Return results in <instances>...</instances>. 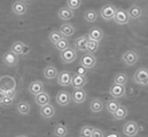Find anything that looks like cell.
Returning a JSON list of instances; mask_svg holds the SVG:
<instances>
[{"label": "cell", "mask_w": 148, "mask_h": 137, "mask_svg": "<svg viewBox=\"0 0 148 137\" xmlns=\"http://www.w3.org/2000/svg\"><path fill=\"white\" fill-rule=\"evenodd\" d=\"M134 82L140 85L147 86L148 84V70L146 67L138 68L134 76Z\"/></svg>", "instance_id": "6da1fadb"}, {"label": "cell", "mask_w": 148, "mask_h": 137, "mask_svg": "<svg viewBox=\"0 0 148 137\" xmlns=\"http://www.w3.org/2000/svg\"><path fill=\"white\" fill-rule=\"evenodd\" d=\"M16 88V81L12 76L4 75L0 78V91L4 92L9 89Z\"/></svg>", "instance_id": "7a4b0ae2"}, {"label": "cell", "mask_w": 148, "mask_h": 137, "mask_svg": "<svg viewBox=\"0 0 148 137\" xmlns=\"http://www.w3.org/2000/svg\"><path fill=\"white\" fill-rule=\"evenodd\" d=\"M77 52H75L73 48H71L69 47L68 48L64 49L60 53V58L64 63H73V61H75V59H77Z\"/></svg>", "instance_id": "3957f363"}, {"label": "cell", "mask_w": 148, "mask_h": 137, "mask_svg": "<svg viewBox=\"0 0 148 137\" xmlns=\"http://www.w3.org/2000/svg\"><path fill=\"white\" fill-rule=\"evenodd\" d=\"M123 133L126 136H135L138 133V125L134 121H128L123 127Z\"/></svg>", "instance_id": "277c9868"}, {"label": "cell", "mask_w": 148, "mask_h": 137, "mask_svg": "<svg viewBox=\"0 0 148 137\" xmlns=\"http://www.w3.org/2000/svg\"><path fill=\"white\" fill-rule=\"evenodd\" d=\"M96 57L90 53H87V54L83 55L81 58V60H80V64L87 69L92 68L96 65Z\"/></svg>", "instance_id": "5b68a950"}, {"label": "cell", "mask_w": 148, "mask_h": 137, "mask_svg": "<svg viewBox=\"0 0 148 137\" xmlns=\"http://www.w3.org/2000/svg\"><path fill=\"white\" fill-rule=\"evenodd\" d=\"M114 20L120 25H125L130 22V17L127 11L123 9H117L114 16Z\"/></svg>", "instance_id": "8992f818"}, {"label": "cell", "mask_w": 148, "mask_h": 137, "mask_svg": "<svg viewBox=\"0 0 148 137\" xmlns=\"http://www.w3.org/2000/svg\"><path fill=\"white\" fill-rule=\"evenodd\" d=\"M117 9L114 6L111 4L105 5L101 9V16L106 20H110L114 19Z\"/></svg>", "instance_id": "52a82bcc"}, {"label": "cell", "mask_w": 148, "mask_h": 137, "mask_svg": "<svg viewBox=\"0 0 148 137\" xmlns=\"http://www.w3.org/2000/svg\"><path fill=\"white\" fill-rule=\"evenodd\" d=\"M73 75L69 71H62L57 75V82L60 86L67 87L70 85Z\"/></svg>", "instance_id": "ba28073f"}, {"label": "cell", "mask_w": 148, "mask_h": 137, "mask_svg": "<svg viewBox=\"0 0 148 137\" xmlns=\"http://www.w3.org/2000/svg\"><path fill=\"white\" fill-rule=\"evenodd\" d=\"M110 93L112 96L116 99L122 98L126 95V87L125 85H120L117 83H114L110 87Z\"/></svg>", "instance_id": "9c48e42d"}, {"label": "cell", "mask_w": 148, "mask_h": 137, "mask_svg": "<svg viewBox=\"0 0 148 137\" xmlns=\"http://www.w3.org/2000/svg\"><path fill=\"white\" fill-rule=\"evenodd\" d=\"M122 61L128 66H133L137 63L138 56L134 51H127L123 54L122 57Z\"/></svg>", "instance_id": "30bf717a"}, {"label": "cell", "mask_w": 148, "mask_h": 137, "mask_svg": "<svg viewBox=\"0 0 148 137\" xmlns=\"http://www.w3.org/2000/svg\"><path fill=\"white\" fill-rule=\"evenodd\" d=\"M87 82H88V79L85 76L74 74L72 76L71 85L73 86V88H83V87L87 83Z\"/></svg>", "instance_id": "8fae6325"}, {"label": "cell", "mask_w": 148, "mask_h": 137, "mask_svg": "<svg viewBox=\"0 0 148 137\" xmlns=\"http://www.w3.org/2000/svg\"><path fill=\"white\" fill-rule=\"evenodd\" d=\"M75 90L72 94V99L74 101V103L77 104H83L86 100V92L83 88H74Z\"/></svg>", "instance_id": "7c38bea8"}, {"label": "cell", "mask_w": 148, "mask_h": 137, "mask_svg": "<svg viewBox=\"0 0 148 137\" xmlns=\"http://www.w3.org/2000/svg\"><path fill=\"white\" fill-rule=\"evenodd\" d=\"M56 101L60 106H66L70 103V94L65 91H60L56 96Z\"/></svg>", "instance_id": "4fadbf2b"}, {"label": "cell", "mask_w": 148, "mask_h": 137, "mask_svg": "<svg viewBox=\"0 0 148 137\" xmlns=\"http://www.w3.org/2000/svg\"><path fill=\"white\" fill-rule=\"evenodd\" d=\"M3 60L5 64H7L9 67H14L18 62L17 55L14 54L11 51L6 52L3 57Z\"/></svg>", "instance_id": "5bb4252c"}, {"label": "cell", "mask_w": 148, "mask_h": 137, "mask_svg": "<svg viewBox=\"0 0 148 137\" xmlns=\"http://www.w3.org/2000/svg\"><path fill=\"white\" fill-rule=\"evenodd\" d=\"M55 108L52 104H48L44 106H41L40 115L44 119H51L55 115Z\"/></svg>", "instance_id": "9a60e30c"}, {"label": "cell", "mask_w": 148, "mask_h": 137, "mask_svg": "<svg viewBox=\"0 0 148 137\" xmlns=\"http://www.w3.org/2000/svg\"><path fill=\"white\" fill-rule=\"evenodd\" d=\"M45 89V85L44 83L40 80H35L32 81L29 85V92L31 94H32L34 96H36L39 93L44 92Z\"/></svg>", "instance_id": "2e32d148"}, {"label": "cell", "mask_w": 148, "mask_h": 137, "mask_svg": "<svg viewBox=\"0 0 148 137\" xmlns=\"http://www.w3.org/2000/svg\"><path fill=\"white\" fill-rule=\"evenodd\" d=\"M88 37H89V39L100 42L103 38V31L99 27H97V26L93 27L89 31V34H88Z\"/></svg>", "instance_id": "e0dca14e"}, {"label": "cell", "mask_w": 148, "mask_h": 137, "mask_svg": "<svg viewBox=\"0 0 148 137\" xmlns=\"http://www.w3.org/2000/svg\"><path fill=\"white\" fill-rule=\"evenodd\" d=\"M88 40H89L88 35H84L82 37H79L74 41V46L79 51L86 52V44H87Z\"/></svg>", "instance_id": "ac0fdd59"}, {"label": "cell", "mask_w": 148, "mask_h": 137, "mask_svg": "<svg viewBox=\"0 0 148 137\" xmlns=\"http://www.w3.org/2000/svg\"><path fill=\"white\" fill-rule=\"evenodd\" d=\"M35 101L38 105L40 106H44L45 104H49L50 102V96L48 93L45 92H42L39 93L36 95V98H35Z\"/></svg>", "instance_id": "d6986e66"}, {"label": "cell", "mask_w": 148, "mask_h": 137, "mask_svg": "<svg viewBox=\"0 0 148 137\" xmlns=\"http://www.w3.org/2000/svg\"><path fill=\"white\" fill-rule=\"evenodd\" d=\"M12 11L16 15H24L27 12V5L25 3H23V2H20V1L15 2L12 6Z\"/></svg>", "instance_id": "ffe728a7"}, {"label": "cell", "mask_w": 148, "mask_h": 137, "mask_svg": "<svg viewBox=\"0 0 148 137\" xmlns=\"http://www.w3.org/2000/svg\"><path fill=\"white\" fill-rule=\"evenodd\" d=\"M58 16L62 20H69L74 16L73 11L69 7L60 8L58 11Z\"/></svg>", "instance_id": "44dd1931"}, {"label": "cell", "mask_w": 148, "mask_h": 137, "mask_svg": "<svg viewBox=\"0 0 148 137\" xmlns=\"http://www.w3.org/2000/svg\"><path fill=\"white\" fill-rule=\"evenodd\" d=\"M128 114V111H127V108L125 107V106H122V105H120L118 109L112 114L114 118L117 120H121V119H123L126 117V115Z\"/></svg>", "instance_id": "7402d4cb"}, {"label": "cell", "mask_w": 148, "mask_h": 137, "mask_svg": "<svg viewBox=\"0 0 148 137\" xmlns=\"http://www.w3.org/2000/svg\"><path fill=\"white\" fill-rule=\"evenodd\" d=\"M60 32L61 33L62 35L65 36V37H70L75 32V29H74L73 26L69 23H64L60 26Z\"/></svg>", "instance_id": "603a6c76"}, {"label": "cell", "mask_w": 148, "mask_h": 137, "mask_svg": "<svg viewBox=\"0 0 148 137\" xmlns=\"http://www.w3.org/2000/svg\"><path fill=\"white\" fill-rule=\"evenodd\" d=\"M127 13H128L130 19H138L142 15V9L137 5H134V6L130 7Z\"/></svg>", "instance_id": "cb8c5ba5"}, {"label": "cell", "mask_w": 148, "mask_h": 137, "mask_svg": "<svg viewBox=\"0 0 148 137\" xmlns=\"http://www.w3.org/2000/svg\"><path fill=\"white\" fill-rule=\"evenodd\" d=\"M90 109L94 113H98L103 110V103L100 99H94L90 103Z\"/></svg>", "instance_id": "d4e9b609"}, {"label": "cell", "mask_w": 148, "mask_h": 137, "mask_svg": "<svg viewBox=\"0 0 148 137\" xmlns=\"http://www.w3.org/2000/svg\"><path fill=\"white\" fill-rule=\"evenodd\" d=\"M98 48H99V42L89 39L86 44V52H88L90 54H94L95 52H97Z\"/></svg>", "instance_id": "484cf974"}, {"label": "cell", "mask_w": 148, "mask_h": 137, "mask_svg": "<svg viewBox=\"0 0 148 137\" xmlns=\"http://www.w3.org/2000/svg\"><path fill=\"white\" fill-rule=\"evenodd\" d=\"M25 47V44L22 43V42H15V43H13V45L11 46V51L15 55H23V50Z\"/></svg>", "instance_id": "4316f807"}, {"label": "cell", "mask_w": 148, "mask_h": 137, "mask_svg": "<svg viewBox=\"0 0 148 137\" xmlns=\"http://www.w3.org/2000/svg\"><path fill=\"white\" fill-rule=\"evenodd\" d=\"M44 75L45 78L52 79L57 76V69L53 66H48L44 71Z\"/></svg>", "instance_id": "83f0119b"}, {"label": "cell", "mask_w": 148, "mask_h": 137, "mask_svg": "<svg viewBox=\"0 0 148 137\" xmlns=\"http://www.w3.org/2000/svg\"><path fill=\"white\" fill-rule=\"evenodd\" d=\"M17 109L18 112L22 115H28L31 111L30 105L26 102H19L17 104Z\"/></svg>", "instance_id": "f1b7e54d"}, {"label": "cell", "mask_w": 148, "mask_h": 137, "mask_svg": "<svg viewBox=\"0 0 148 137\" xmlns=\"http://www.w3.org/2000/svg\"><path fill=\"white\" fill-rule=\"evenodd\" d=\"M54 133L56 136L58 137H64L68 135V129L65 126L62 124H57L55 127Z\"/></svg>", "instance_id": "f546056e"}, {"label": "cell", "mask_w": 148, "mask_h": 137, "mask_svg": "<svg viewBox=\"0 0 148 137\" xmlns=\"http://www.w3.org/2000/svg\"><path fill=\"white\" fill-rule=\"evenodd\" d=\"M119 106H120V104L119 103V101L116 100H110L106 103V109L111 114H113L118 109Z\"/></svg>", "instance_id": "4dcf8cb0"}, {"label": "cell", "mask_w": 148, "mask_h": 137, "mask_svg": "<svg viewBox=\"0 0 148 137\" xmlns=\"http://www.w3.org/2000/svg\"><path fill=\"white\" fill-rule=\"evenodd\" d=\"M127 76L124 73H119L114 76V83L120 84V85H125L127 83Z\"/></svg>", "instance_id": "1f68e13d"}, {"label": "cell", "mask_w": 148, "mask_h": 137, "mask_svg": "<svg viewBox=\"0 0 148 137\" xmlns=\"http://www.w3.org/2000/svg\"><path fill=\"white\" fill-rule=\"evenodd\" d=\"M85 19L89 22H95L97 19V14L94 10H88L85 12Z\"/></svg>", "instance_id": "d6a6232c"}, {"label": "cell", "mask_w": 148, "mask_h": 137, "mask_svg": "<svg viewBox=\"0 0 148 137\" xmlns=\"http://www.w3.org/2000/svg\"><path fill=\"white\" fill-rule=\"evenodd\" d=\"M49 40L52 42V43L55 44L56 43H57L58 41L60 40L61 39H63V35H61V33L60 31H52L51 33L49 34Z\"/></svg>", "instance_id": "836d02e7"}, {"label": "cell", "mask_w": 148, "mask_h": 137, "mask_svg": "<svg viewBox=\"0 0 148 137\" xmlns=\"http://www.w3.org/2000/svg\"><path fill=\"white\" fill-rule=\"evenodd\" d=\"M69 41L67 40L66 39H61L60 40H59L57 43H56L55 46H56V48L58 49L59 51L60 52H62L64 51V49H66L69 47Z\"/></svg>", "instance_id": "e575fe53"}, {"label": "cell", "mask_w": 148, "mask_h": 137, "mask_svg": "<svg viewBox=\"0 0 148 137\" xmlns=\"http://www.w3.org/2000/svg\"><path fill=\"white\" fill-rule=\"evenodd\" d=\"M82 0H67V5L68 7L71 10H77L81 7Z\"/></svg>", "instance_id": "d590c367"}, {"label": "cell", "mask_w": 148, "mask_h": 137, "mask_svg": "<svg viewBox=\"0 0 148 137\" xmlns=\"http://www.w3.org/2000/svg\"><path fill=\"white\" fill-rule=\"evenodd\" d=\"M93 127L92 126H84L82 128L80 132V136L83 137H91Z\"/></svg>", "instance_id": "8d00e7d4"}, {"label": "cell", "mask_w": 148, "mask_h": 137, "mask_svg": "<svg viewBox=\"0 0 148 137\" xmlns=\"http://www.w3.org/2000/svg\"><path fill=\"white\" fill-rule=\"evenodd\" d=\"M74 73L77 75H81L83 76H85L87 73H88V69L85 68V67H83L82 65L79 64L77 67H75V70H74Z\"/></svg>", "instance_id": "74e56055"}, {"label": "cell", "mask_w": 148, "mask_h": 137, "mask_svg": "<svg viewBox=\"0 0 148 137\" xmlns=\"http://www.w3.org/2000/svg\"><path fill=\"white\" fill-rule=\"evenodd\" d=\"M105 136L103 132L101 131L99 128H94L92 129V135H91V137H103Z\"/></svg>", "instance_id": "f35d334b"}, {"label": "cell", "mask_w": 148, "mask_h": 137, "mask_svg": "<svg viewBox=\"0 0 148 137\" xmlns=\"http://www.w3.org/2000/svg\"><path fill=\"white\" fill-rule=\"evenodd\" d=\"M5 94V96L10 97L11 99H14L15 96V94H16V91L15 89H9V90H6L3 92Z\"/></svg>", "instance_id": "ab89813d"}, {"label": "cell", "mask_w": 148, "mask_h": 137, "mask_svg": "<svg viewBox=\"0 0 148 137\" xmlns=\"http://www.w3.org/2000/svg\"><path fill=\"white\" fill-rule=\"evenodd\" d=\"M12 102H13V99H11L10 97L5 96L2 103H3L4 105H11V104H12Z\"/></svg>", "instance_id": "60d3db41"}, {"label": "cell", "mask_w": 148, "mask_h": 137, "mask_svg": "<svg viewBox=\"0 0 148 137\" xmlns=\"http://www.w3.org/2000/svg\"><path fill=\"white\" fill-rule=\"evenodd\" d=\"M106 136H107V137H113V136L119 137V134L118 133V132H110V133L106 134Z\"/></svg>", "instance_id": "b9f144b4"}, {"label": "cell", "mask_w": 148, "mask_h": 137, "mask_svg": "<svg viewBox=\"0 0 148 137\" xmlns=\"http://www.w3.org/2000/svg\"><path fill=\"white\" fill-rule=\"evenodd\" d=\"M4 97H5V94H4V92H2V91H0V103L3 102Z\"/></svg>", "instance_id": "7bdbcfd3"}]
</instances>
